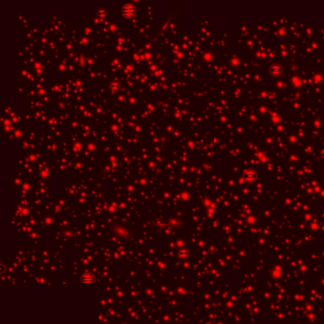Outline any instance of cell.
Segmentation results:
<instances>
[{
	"label": "cell",
	"mask_w": 324,
	"mask_h": 324,
	"mask_svg": "<svg viewBox=\"0 0 324 324\" xmlns=\"http://www.w3.org/2000/svg\"><path fill=\"white\" fill-rule=\"evenodd\" d=\"M80 281L82 284H85V285L93 284L95 282V277L91 273H86L80 277Z\"/></svg>",
	"instance_id": "6da1fadb"
},
{
	"label": "cell",
	"mask_w": 324,
	"mask_h": 324,
	"mask_svg": "<svg viewBox=\"0 0 324 324\" xmlns=\"http://www.w3.org/2000/svg\"><path fill=\"white\" fill-rule=\"evenodd\" d=\"M269 71H270V73H271L272 75H274V76H280V75L283 72V69H282V67H281V65L274 64V65H272V66L270 67Z\"/></svg>",
	"instance_id": "7a4b0ae2"
},
{
	"label": "cell",
	"mask_w": 324,
	"mask_h": 324,
	"mask_svg": "<svg viewBox=\"0 0 324 324\" xmlns=\"http://www.w3.org/2000/svg\"><path fill=\"white\" fill-rule=\"evenodd\" d=\"M179 255H180L181 258L186 259V258H188V257H189V255H190V252H189V250L186 249V248H183V249H181L180 251H179Z\"/></svg>",
	"instance_id": "3957f363"
},
{
	"label": "cell",
	"mask_w": 324,
	"mask_h": 324,
	"mask_svg": "<svg viewBox=\"0 0 324 324\" xmlns=\"http://www.w3.org/2000/svg\"><path fill=\"white\" fill-rule=\"evenodd\" d=\"M244 178L246 179V180L250 181V180H254V179H256V174L252 171H248L246 174L244 175Z\"/></svg>",
	"instance_id": "277c9868"
}]
</instances>
